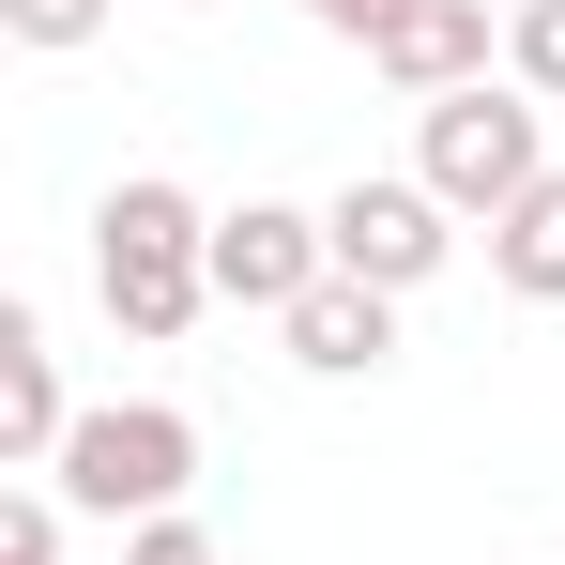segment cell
<instances>
[{"mask_svg": "<svg viewBox=\"0 0 565 565\" xmlns=\"http://www.w3.org/2000/svg\"><path fill=\"white\" fill-rule=\"evenodd\" d=\"M290 15H306V31H337V46H382L413 0H290Z\"/></svg>", "mask_w": 565, "mask_h": 565, "instance_id": "13", "label": "cell"}, {"mask_svg": "<svg viewBox=\"0 0 565 565\" xmlns=\"http://www.w3.org/2000/svg\"><path fill=\"white\" fill-rule=\"evenodd\" d=\"M62 444H77L62 352H46V321H31V306H0V459H15V473H46Z\"/></svg>", "mask_w": 565, "mask_h": 565, "instance_id": "7", "label": "cell"}, {"mask_svg": "<svg viewBox=\"0 0 565 565\" xmlns=\"http://www.w3.org/2000/svg\"><path fill=\"white\" fill-rule=\"evenodd\" d=\"M489 46H504V31H489V0H413L367 62H382V93L444 107V93H473V77H489Z\"/></svg>", "mask_w": 565, "mask_h": 565, "instance_id": "6", "label": "cell"}, {"mask_svg": "<svg viewBox=\"0 0 565 565\" xmlns=\"http://www.w3.org/2000/svg\"><path fill=\"white\" fill-rule=\"evenodd\" d=\"M413 184L444 199V214H504V199H535L551 184V138H535V93L520 77H473V93H444V107H413Z\"/></svg>", "mask_w": 565, "mask_h": 565, "instance_id": "2", "label": "cell"}, {"mask_svg": "<svg viewBox=\"0 0 565 565\" xmlns=\"http://www.w3.org/2000/svg\"><path fill=\"white\" fill-rule=\"evenodd\" d=\"M504 77L535 107H565V0H520V15H504Z\"/></svg>", "mask_w": 565, "mask_h": 565, "instance_id": "10", "label": "cell"}, {"mask_svg": "<svg viewBox=\"0 0 565 565\" xmlns=\"http://www.w3.org/2000/svg\"><path fill=\"white\" fill-rule=\"evenodd\" d=\"M321 276H337L321 214H290V199H230V214H214V306H245V321H290Z\"/></svg>", "mask_w": 565, "mask_h": 565, "instance_id": "5", "label": "cell"}, {"mask_svg": "<svg viewBox=\"0 0 565 565\" xmlns=\"http://www.w3.org/2000/svg\"><path fill=\"white\" fill-rule=\"evenodd\" d=\"M321 245H337V276H367V290H428L459 260V214L413 184V169H352V184L321 199Z\"/></svg>", "mask_w": 565, "mask_h": 565, "instance_id": "4", "label": "cell"}, {"mask_svg": "<svg viewBox=\"0 0 565 565\" xmlns=\"http://www.w3.org/2000/svg\"><path fill=\"white\" fill-rule=\"evenodd\" d=\"M276 337H290V367H306V382H367L382 352H397V290H367V276H321V290H306V306L276 321Z\"/></svg>", "mask_w": 565, "mask_h": 565, "instance_id": "8", "label": "cell"}, {"mask_svg": "<svg viewBox=\"0 0 565 565\" xmlns=\"http://www.w3.org/2000/svg\"><path fill=\"white\" fill-rule=\"evenodd\" d=\"M489 276L520 290V306H565V169L535 199H504V214H489Z\"/></svg>", "mask_w": 565, "mask_h": 565, "instance_id": "9", "label": "cell"}, {"mask_svg": "<svg viewBox=\"0 0 565 565\" xmlns=\"http://www.w3.org/2000/svg\"><path fill=\"white\" fill-rule=\"evenodd\" d=\"M93 290H107L122 337H184L199 306H214V214L169 169H122L93 199Z\"/></svg>", "mask_w": 565, "mask_h": 565, "instance_id": "1", "label": "cell"}, {"mask_svg": "<svg viewBox=\"0 0 565 565\" xmlns=\"http://www.w3.org/2000/svg\"><path fill=\"white\" fill-rule=\"evenodd\" d=\"M62 520H77V504H62L46 473H31V489H0V565H62Z\"/></svg>", "mask_w": 565, "mask_h": 565, "instance_id": "11", "label": "cell"}, {"mask_svg": "<svg viewBox=\"0 0 565 565\" xmlns=\"http://www.w3.org/2000/svg\"><path fill=\"white\" fill-rule=\"evenodd\" d=\"M0 31L62 62V46H93V31H107V0H0Z\"/></svg>", "mask_w": 565, "mask_h": 565, "instance_id": "12", "label": "cell"}, {"mask_svg": "<svg viewBox=\"0 0 565 565\" xmlns=\"http://www.w3.org/2000/svg\"><path fill=\"white\" fill-rule=\"evenodd\" d=\"M122 565H214V535L169 504V520H138V535H122Z\"/></svg>", "mask_w": 565, "mask_h": 565, "instance_id": "14", "label": "cell"}, {"mask_svg": "<svg viewBox=\"0 0 565 565\" xmlns=\"http://www.w3.org/2000/svg\"><path fill=\"white\" fill-rule=\"evenodd\" d=\"M184 473H199V413H169V397H93L77 413V444L46 459V489L77 504V520H169L184 504Z\"/></svg>", "mask_w": 565, "mask_h": 565, "instance_id": "3", "label": "cell"}]
</instances>
